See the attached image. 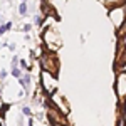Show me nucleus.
<instances>
[{
  "mask_svg": "<svg viewBox=\"0 0 126 126\" xmlns=\"http://www.w3.org/2000/svg\"><path fill=\"white\" fill-rule=\"evenodd\" d=\"M40 67H42V71H49V72H52L56 76V72L59 69V62H57V57H56L54 50H49V52L40 56Z\"/></svg>",
  "mask_w": 126,
  "mask_h": 126,
  "instance_id": "f257e3e1",
  "label": "nucleus"
},
{
  "mask_svg": "<svg viewBox=\"0 0 126 126\" xmlns=\"http://www.w3.org/2000/svg\"><path fill=\"white\" fill-rule=\"evenodd\" d=\"M40 82H42V87L46 89V93L49 94H54L56 91V76L49 71H42L40 74Z\"/></svg>",
  "mask_w": 126,
  "mask_h": 126,
  "instance_id": "f03ea898",
  "label": "nucleus"
},
{
  "mask_svg": "<svg viewBox=\"0 0 126 126\" xmlns=\"http://www.w3.org/2000/svg\"><path fill=\"white\" fill-rule=\"evenodd\" d=\"M116 91H118V94L121 96V99H125V96H126V69H121L119 71Z\"/></svg>",
  "mask_w": 126,
  "mask_h": 126,
  "instance_id": "7ed1b4c3",
  "label": "nucleus"
},
{
  "mask_svg": "<svg viewBox=\"0 0 126 126\" xmlns=\"http://www.w3.org/2000/svg\"><path fill=\"white\" fill-rule=\"evenodd\" d=\"M30 82H32V76H30L29 72H24L22 78L19 79V84H20V87H22L25 93H29V91H30V86H32Z\"/></svg>",
  "mask_w": 126,
  "mask_h": 126,
  "instance_id": "20e7f679",
  "label": "nucleus"
},
{
  "mask_svg": "<svg viewBox=\"0 0 126 126\" xmlns=\"http://www.w3.org/2000/svg\"><path fill=\"white\" fill-rule=\"evenodd\" d=\"M52 101H54L56 104H59V109H61V113H62V114H67V113H69V108H67V104H66V101L62 99V96H57V94H54Z\"/></svg>",
  "mask_w": 126,
  "mask_h": 126,
  "instance_id": "39448f33",
  "label": "nucleus"
},
{
  "mask_svg": "<svg viewBox=\"0 0 126 126\" xmlns=\"http://www.w3.org/2000/svg\"><path fill=\"white\" fill-rule=\"evenodd\" d=\"M27 12H29V3H27V2H20V3H19L20 17H27Z\"/></svg>",
  "mask_w": 126,
  "mask_h": 126,
  "instance_id": "423d86ee",
  "label": "nucleus"
},
{
  "mask_svg": "<svg viewBox=\"0 0 126 126\" xmlns=\"http://www.w3.org/2000/svg\"><path fill=\"white\" fill-rule=\"evenodd\" d=\"M10 74H12V76H14L15 79H20L24 72H22V67H19V66H15V67H12V71H10Z\"/></svg>",
  "mask_w": 126,
  "mask_h": 126,
  "instance_id": "0eeeda50",
  "label": "nucleus"
},
{
  "mask_svg": "<svg viewBox=\"0 0 126 126\" xmlns=\"http://www.w3.org/2000/svg\"><path fill=\"white\" fill-rule=\"evenodd\" d=\"M12 25H14L12 22H3V24H0V35H3L7 30H10V29H12Z\"/></svg>",
  "mask_w": 126,
  "mask_h": 126,
  "instance_id": "6e6552de",
  "label": "nucleus"
},
{
  "mask_svg": "<svg viewBox=\"0 0 126 126\" xmlns=\"http://www.w3.org/2000/svg\"><path fill=\"white\" fill-rule=\"evenodd\" d=\"M22 116H27V118H30V116H34V113H32V109H30L29 106H22Z\"/></svg>",
  "mask_w": 126,
  "mask_h": 126,
  "instance_id": "1a4fd4ad",
  "label": "nucleus"
},
{
  "mask_svg": "<svg viewBox=\"0 0 126 126\" xmlns=\"http://www.w3.org/2000/svg\"><path fill=\"white\" fill-rule=\"evenodd\" d=\"M19 62H20L19 56H12V59H10V66H12V67H15V66H19Z\"/></svg>",
  "mask_w": 126,
  "mask_h": 126,
  "instance_id": "9d476101",
  "label": "nucleus"
},
{
  "mask_svg": "<svg viewBox=\"0 0 126 126\" xmlns=\"http://www.w3.org/2000/svg\"><path fill=\"white\" fill-rule=\"evenodd\" d=\"M32 22H34V24H35V25H40V24H42V17H40V15H37V14H35V15H34V17H32Z\"/></svg>",
  "mask_w": 126,
  "mask_h": 126,
  "instance_id": "9b49d317",
  "label": "nucleus"
},
{
  "mask_svg": "<svg viewBox=\"0 0 126 126\" xmlns=\"http://www.w3.org/2000/svg\"><path fill=\"white\" fill-rule=\"evenodd\" d=\"M123 35H126V20H125V24L121 25L119 32H118V37H123Z\"/></svg>",
  "mask_w": 126,
  "mask_h": 126,
  "instance_id": "f8f14e48",
  "label": "nucleus"
},
{
  "mask_svg": "<svg viewBox=\"0 0 126 126\" xmlns=\"http://www.w3.org/2000/svg\"><path fill=\"white\" fill-rule=\"evenodd\" d=\"M19 66H20V67H22V69H27V71H29V69H30V66H29V64H27V61H25V59H20Z\"/></svg>",
  "mask_w": 126,
  "mask_h": 126,
  "instance_id": "ddd939ff",
  "label": "nucleus"
},
{
  "mask_svg": "<svg viewBox=\"0 0 126 126\" xmlns=\"http://www.w3.org/2000/svg\"><path fill=\"white\" fill-rule=\"evenodd\" d=\"M22 30H24L25 34H29L30 30H32V24H24V27H22Z\"/></svg>",
  "mask_w": 126,
  "mask_h": 126,
  "instance_id": "4468645a",
  "label": "nucleus"
},
{
  "mask_svg": "<svg viewBox=\"0 0 126 126\" xmlns=\"http://www.w3.org/2000/svg\"><path fill=\"white\" fill-rule=\"evenodd\" d=\"M7 78V69H2L0 71V79H5Z\"/></svg>",
  "mask_w": 126,
  "mask_h": 126,
  "instance_id": "2eb2a0df",
  "label": "nucleus"
},
{
  "mask_svg": "<svg viewBox=\"0 0 126 126\" xmlns=\"http://www.w3.org/2000/svg\"><path fill=\"white\" fill-rule=\"evenodd\" d=\"M2 46H3V44H2V42H0V49H2Z\"/></svg>",
  "mask_w": 126,
  "mask_h": 126,
  "instance_id": "dca6fc26",
  "label": "nucleus"
},
{
  "mask_svg": "<svg viewBox=\"0 0 126 126\" xmlns=\"http://www.w3.org/2000/svg\"><path fill=\"white\" fill-rule=\"evenodd\" d=\"M111 2H116V0H111Z\"/></svg>",
  "mask_w": 126,
  "mask_h": 126,
  "instance_id": "f3484780",
  "label": "nucleus"
}]
</instances>
